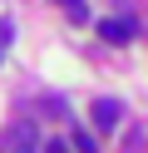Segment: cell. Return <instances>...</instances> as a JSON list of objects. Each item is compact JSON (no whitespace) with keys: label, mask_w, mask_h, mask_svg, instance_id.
Returning a JSON list of instances; mask_svg holds the SVG:
<instances>
[{"label":"cell","mask_w":148,"mask_h":153,"mask_svg":"<svg viewBox=\"0 0 148 153\" xmlns=\"http://www.w3.org/2000/svg\"><path fill=\"white\" fill-rule=\"evenodd\" d=\"M39 148V133H35V123H5V133H0V153H35Z\"/></svg>","instance_id":"1"},{"label":"cell","mask_w":148,"mask_h":153,"mask_svg":"<svg viewBox=\"0 0 148 153\" xmlns=\"http://www.w3.org/2000/svg\"><path fill=\"white\" fill-rule=\"evenodd\" d=\"M133 35H138L133 15H114V20L99 25V40H104V45H123V40H133Z\"/></svg>","instance_id":"2"},{"label":"cell","mask_w":148,"mask_h":153,"mask_svg":"<svg viewBox=\"0 0 148 153\" xmlns=\"http://www.w3.org/2000/svg\"><path fill=\"white\" fill-rule=\"evenodd\" d=\"M118 119H123L118 99H99V104H94V128H99V133H114V128H118Z\"/></svg>","instance_id":"3"},{"label":"cell","mask_w":148,"mask_h":153,"mask_svg":"<svg viewBox=\"0 0 148 153\" xmlns=\"http://www.w3.org/2000/svg\"><path fill=\"white\" fill-rule=\"evenodd\" d=\"M59 5H64V15H69L74 25H84V20H89V5H84V0H59Z\"/></svg>","instance_id":"4"},{"label":"cell","mask_w":148,"mask_h":153,"mask_svg":"<svg viewBox=\"0 0 148 153\" xmlns=\"http://www.w3.org/2000/svg\"><path fill=\"white\" fill-rule=\"evenodd\" d=\"M69 148H74V153H99V143L89 138L84 128H74V138H69Z\"/></svg>","instance_id":"5"},{"label":"cell","mask_w":148,"mask_h":153,"mask_svg":"<svg viewBox=\"0 0 148 153\" xmlns=\"http://www.w3.org/2000/svg\"><path fill=\"white\" fill-rule=\"evenodd\" d=\"M45 153H74V148H69V143H59V138H54V143H45Z\"/></svg>","instance_id":"6"}]
</instances>
